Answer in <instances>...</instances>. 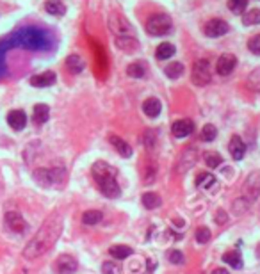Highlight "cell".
<instances>
[{"mask_svg": "<svg viewBox=\"0 0 260 274\" xmlns=\"http://www.w3.org/2000/svg\"><path fill=\"white\" fill-rule=\"evenodd\" d=\"M248 48H250L253 54L260 55V34L253 36V38L248 41Z\"/></svg>", "mask_w": 260, "mask_h": 274, "instance_id": "cell-38", "label": "cell"}, {"mask_svg": "<svg viewBox=\"0 0 260 274\" xmlns=\"http://www.w3.org/2000/svg\"><path fill=\"white\" fill-rule=\"evenodd\" d=\"M216 183V176L211 175V173H200V175L196 176V185L200 187V189H209V187H212Z\"/></svg>", "mask_w": 260, "mask_h": 274, "instance_id": "cell-27", "label": "cell"}, {"mask_svg": "<svg viewBox=\"0 0 260 274\" xmlns=\"http://www.w3.org/2000/svg\"><path fill=\"white\" fill-rule=\"evenodd\" d=\"M216 136H217V128L214 127V125H205L203 127V130H201V141H205V142H211V141H214L216 139Z\"/></svg>", "mask_w": 260, "mask_h": 274, "instance_id": "cell-33", "label": "cell"}, {"mask_svg": "<svg viewBox=\"0 0 260 274\" xmlns=\"http://www.w3.org/2000/svg\"><path fill=\"white\" fill-rule=\"evenodd\" d=\"M161 203H162V200L155 192H144V194H142V205L146 206V208H150V210L161 206Z\"/></svg>", "mask_w": 260, "mask_h": 274, "instance_id": "cell-26", "label": "cell"}, {"mask_svg": "<svg viewBox=\"0 0 260 274\" xmlns=\"http://www.w3.org/2000/svg\"><path fill=\"white\" fill-rule=\"evenodd\" d=\"M109 141H111V144H113L116 150L119 152V155L125 157V159H128V157L132 155V148H130V144H127V142L123 141L121 137L118 136H111L109 137Z\"/></svg>", "mask_w": 260, "mask_h": 274, "instance_id": "cell-20", "label": "cell"}, {"mask_svg": "<svg viewBox=\"0 0 260 274\" xmlns=\"http://www.w3.org/2000/svg\"><path fill=\"white\" fill-rule=\"evenodd\" d=\"M100 221H102V212L100 210H88L82 214V223L88 226H93V225H98Z\"/></svg>", "mask_w": 260, "mask_h": 274, "instance_id": "cell-28", "label": "cell"}, {"mask_svg": "<svg viewBox=\"0 0 260 274\" xmlns=\"http://www.w3.org/2000/svg\"><path fill=\"white\" fill-rule=\"evenodd\" d=\"M212 274H230L226 269H223V267H219V269H214V273Z\"/></svg>", "mask_w": 260, "mask_h": 274, "instance_id": "cell-43", "label": "cell"}, {"mask_svg": "<svg viewBox=\"0 0 260 274\" xmlns=\"http://www.w3.org/2000/svg\"><path fill=\"white\" fill-rule=\"evenodd\" d=\"M50 117V109L48 105H45V103H38L34 105V114H32V121L36 125H43V123L48 121Z\"/></svg>", "mask_w": 260, "mask_h": 274, "instance_id": "cell-19", "label": "cell"}, {"mask_svg": "<svg viewBox=\"0 0 260 274\" xmlns=\"http://www.w3.org/2000/svg\"><path fill=\"white\" fill-rule=\"evenodd\" d=\"M63 215L54 212L52 215H48L45 223L41 225V228L34 233V237L29 240V244L25 246L24 256L27 260L40 258L41 254H45L47 251H50L54 248V244L57 242V239L63 233Z\"/></svg>", "mask_w": 260, "mask_h": 274, "instance_id": "cell-1", "label": "cell"}, {"mask_svg": "<svg viewBox=\"0 0 260 274\" xmlns=\"http://www.w3.org/2000/svg\"><path fill=\"white\" fill-rule=\"evenodd\" d=\"M109 27L114 34L118 36H132V27L128 23V20L119 13H113L109 16Z\"/></svg>", "mask_w": 260, "mask_h": 274, "instance_id": "cell-7", "label": "cell"}, {"mask_svg": "<svg viewBox=\"0 0 260 274\" xmlns=\"http://www.w3.org/2000/svg\"><path fill=\"white\" fill-rule=\"evenodd\" d=\"M228 152H230L232 159H236V160H240L246 153V144L244 141L240 139L239 136H234L230 139V144H228Z\"/></svg>", "mask_w": 260, "mask_h": 274, "instance_id": "cell-14", "label": "cell"}, {"mask_svg": "<svg viewBox=\"0 0 260 274\" xmlns=\"http://www.w3.org/2000/svg\"><path fill=\"white\" fill-rule=\"evenodd\" d=\"M30 84L34 88H48V86L55 84V73L54 71H45L41 75H34V77H30Z\"/></svg>", "mask_w": 260, "mask_h": 274, "instance_id": "cell-16", "label": "cell"}, {"mask_svg": "<svg viewBox=\"0 0 260 274\" xmlns=\"http://www.w3.org/2000/svg\"><path fill=\"white\" fill-rule=\"evenodd\" d=\"M242 23L246 27L260 23V9H250L248 13H242Z\"/></svg>", "mask_w": 260, "mask_h": 274, "instance_id": "cell-30", "label": "cell"}, {"mask_svg": "<svg viewBox=\"0 0 260 274\" xmlns=\"http://www.w3.org/2000/svg\"><path fill=\"white\" fill-rule=\"evenodd\" d=\"M102 273L103 274H114L116 273V265H114L113 262H105V264L102 265Z\"/></svg>", "mask_w": 260, "mask_h": 274, "instance_id": "cell-41", "label": "cell"}, {"mask_svg": "<svg viewBox=\"0 0 260 274\" xmlns=\"http://www.w3.org/2000/svg\"><path fill=\"white\" fill-rule=\"evenodd\" d=\"M228 30H230V25L221 18L209 20V22L205 23V27H203V32H205V36H209V38H219V36H225Z\"/></svg>", "mask_w": 260, "mask_h": 274, "instance_id": "cell-8", "label": "cell"}, {"mask_svg": "<svg viewBox=\"0 0 260 274\" xmlns=\"http://www.w3.org/2000/svg\"><path fill=\"white\" fill-rule=\"evenodd\" d=\"M237 66V57L232 54H223L219 59H217V64H216V71L223 77H228V75L236 69Z\"/></svg>", "mask_w": 260, "mask_h": 274, "instance_id": "cell-11", "label": "cell"}, {"mask_svg": "<svg viewBox=\"0 0 260 274\" xmlns=\"http://www.w3.org/2000/svg\"><path fill=\"white\" fill-rule=\"evenodd\" d=\"M196 148H189V150H186L184 152V155H182L180 159V164H178V171L180 173H186L187 169H191L194 164H196Z\"/></svg>", "mask_w": 260, "mask_h": 274, "instance_id": "cell-15", "label": "cell"}, {"mask_svg": "<svg viewBox=\"0 0 260 274\" xmlns=\"http://www.w3.org/2000/svg\"><path fill=\"white\" fill-rule=\"evenodd\" d=\"M248 206H250V201L248 200H244V198H239V200L234 203V210L237 212V214H242V212H246L248 210Z\"/></svg>", "mask_w": 260, "mask_h": 274, "instance_id": "cell-37", "label": "cell"}, {"mask_svg": "<svg viewBox=\"0 0 260 274\" xmlns=\"http://www.w3.org/2000/svg\"><path fill=\"white\" fill-rule=\"evenodd\" d=\"M260 196V171H253L248 175L242 185V198L251 201H257Z\"/></svg>", "mask_w": 260, "mask_h": 274, "instance_id": "cell-6", "label": "cell"}, {"mask_svg": "<svg viewBox=\"0 0 260 274\" xmlns=\"http://www.w3.org/2000/svg\"><path fill=\"white\" fill-rule=\"evenodd\" d=\"M223 260H225L226 264L234 267V269H242V258H240L239 251H228V253L223 254Z\"/></svg>", "mask_w": 260, "mask_h": 274, "instance_id": "cell-24", "label": "cell"}, {"mask_svg": "<svg viewBox=\"0 0 260 274\" xmlns=\"http://www.w3.org/2000/svg\"><path fill=\"white\" fill-rule=\"evenodd\" d=\"M248 86H250V89H253V91H260V68L255 69V71L248 77Z\"/></svg>", "mask_w": 260, "mask_h": 274, "instance_id": "cell-35", "label": "cell"}, {"mask_svg": "<svg viewBox=\"0 0 260 274\" xmlns=\"http://www.w3.org/2000/svg\"><path fill=\"white\" fill-rule=\"evenodd\" d=\"M91 173H93V178L98 183V189L103 196L107 198H118L121 194V189H119V183L116 180V169L113 166H109L107 162H95L93 167H91Z\"/></svg>", "mask_w": 260, "mask_h": 274, "instance_id": "cell-2", "label": "cell"}, {"mask_svg": "<svg viewBox=\"0 0 260 274\" xmlns=\"http://www.w3.org/2000/svg\"><path fill=\"white\" fill-rule=\"evenodd\" d=\"M162 111L161 100L159 98H148L146 102L142 103V113L146 114L148 117H157Z\"/></svg>", "mask_w": 260, "mask_h": 274, "instance_id": "cell-18", "label": "cell"}, {"mask_svg": "<svg viewBox=\"0 0 260 274\" xmlns=\"http://www.w3.org/2000/svg\"><path fill=\"white\" fill-rule=\"evenodd\" d=\"M66 68H68L71 73H80V71L86 68V63H84V59L80 57V55L71 54L66 59Z\"/></svg>", "mask_w": 260, "mask_h": 274, "instance_id": "cell-21", "label": "cell"}, {"mask_svg": "<svg viewBox=\"0 0 260 274\" xmlns=\"http://www.w3.org/2000/svg\"><path fill=\"white\" fill-rule=\"evenodd\" d=\"M144 144H146V148H153V144H155V132L153 130L144 132Z\"/></svg>", "mask_w": 260, "mask_h": 274, "instance_id": "cell-40", "label": "cell"}, {"mask_svg": "<svg viewBox=\"0 0 260 274\" xmlns=\"http://www.w3.org/2000/svg\"><path fill=\"white\" fill-rule=\"evenodd\" d=\"M257 254H259V258H260V244H259V248H257Z\"/></svg>", "mask_w": 260, "mask_h": 274, "instance_id": "cell-44", "label": "cell"}, {"mask_svg": "<svg viewBox=\"0 0 260 274\" xmlns=\"http://www.w3.org/2000/svg\"><path fill=\"white\" fill-rule=\"evenodd\" d=\"M32 176L41 185H52V183L63 182L66 171H64V167H40V169H36Z\"/></svg>", "mask_w": 260, "mask_h": 274, "instance_id": "cell-4", "label": "cell"}, {"mask_svg": "<svg viewBox=\"0 0 260 274\" xmlns=\"http://www.w3.org/2000/svg\"><path fill=\"white\" fill-rule=\"evenodd\" d=\"M192 130H194V125H192L191 119H178V121L173 123V127H171L173 136L178 137V139H184V137L191 136Z\"/></svg>", "mask_w": 260, "mask_h": 274, "instance_id": "cell-12", "label": "cell"}, {"mask_svg": "<svg viewBox=\"0 0 260 274\" xmlns=\"http://www.w3.org/2000/svg\"><path fill=\"white\" fill-rule=\"evenodd\" d=\"M191 78H192V82L196 84V86H200V88L211 84V80H212L211 63H209L207 59H198L196 63H194V66H192Z\"/></svg>", "mask_w": 260, "mask_h": 274, "instance_id": "cell-5", "label": "cell"}, {"mask_svg": "<svg viewBox=\"0 0 260 274\" xmlns=\"http://www.w3.org/2000/svg\"><path fill=\"white\" fill-rule=\"evenodd\" d=\"M246 7H248V0H228V9L236 15L246 13Z\"/></svg>", "mask_w": 260, "mask_h": 274, "instance_id": "cell-31", "label": "cell"}, {"mask_svg": "<svg viewBox=\"0 0 260 274\" xmlns=\"http://www.w3.org/2000/svg\"><path fill=\"white\" fill-rule=\"evenodd\" d=\"M45 9H47V13H50V15L54 16H63L66 13V7H64V4L61 0H48L45 4Z\"/></svg>", "mask_w": 260, "mask_h": 274, "instance_id": "cell-22", "label": "cell"}, {"mask_svg": "<svg viewBox=\"0 0 260 274\" xmlns=\"http://www.w3.org/2000/svg\"><path fill=\"white\" fill-rule=\"evenodd\" d=\"M164 73L167 75L169 78H178L182 77V73H184V64L182 63H171V64H167L166 68H164Z\"/></svg>", "mask_w": 260, "mask_h": 274, "instance_id": "cell-29", "label": "cell"}, {"mask_svg": "<svg viewBox=\"0 0 260 274\" xmlns=\"http://www.w3.org/2000/svg\"><path fill=\"white\" fill-rule=\"evenodd\" d=\"M109 254L116 260H125L132 254V248H128V246H113L109 250Z\"/></svg>", "mask_w": 260, "mask_h": 274, "instance_id": "cell-25", "label": "cell"}, {"mask_svg": "<svg viewBox=\"0 0 260 274\" xmlns=\"http://www.w3.org/2000/svg\"><path fill=\"white\" fill-rule=\"evenodd\" d=\"M216 221H217V223H225V221H226V214H225V210H219V212H217Z\"/></svg>", "mask_w": 260, "mask_h": 274, "instance_id": "cell-42", "label": "cell"}, {"mask_svg": "<svg viewBox=\"0 0 260 274\" xmlns=\"http://www.w3.org/2000/svg\"><path fill=\"white\" fill-rule=\"evenodd\" d=\"M211 230L209 228H205V226H200L196 230V240L200 242V244H207L209 240H211Z\"/></svg>", "mask_w": 260, "mask_h": 274, "instance_id": "cell-34", "label": "cell"}, {"mask_svg": "<svg viewBox=\"0 0 260 274\" xmlns=\"http://www.w3.org/2000/svg\"><path fill=\"white\" fill-rule=\"evenodd\" d=\"M127 75L132 78H141L144 77V66L141 63H132L127 66Z\"/></svg>", "mask_w": 260, "mask_h": 274, "instance_id": "cell-32", "label": "cell"}, {"mask_svg": "<svg viewBox=\"0 0 260 274\" xmlns=\"http://www.w3.org/2000/svg\"><path fill=\"white\" fill-rule=\"evenodd\" d=\"M4 223H5V226H7L11 231H15V233H24L25 228H27V223H25V219L22 217L20 212H16V210L5 212Z\"/></svg>", "mask_w": 260, "mask_h": 274, "instance_id": "cell-10", "label": "cell"}, {"mask_svg": "<svg viewBox=\"0 0 260 274\" xmlns=\"http://www.w3.org/2000/svg\"><path fill=\"white\" fill-rule=\"evenodd\" d=\"M116 46L123 52H134L139 48V41L134 36H118L116 38Z\"/></svg>", "mask_w": 260, "mask_h": 274, "instance_id": "cell-17", "label": "cell"}, {"mask_svg": "<svg viewBox=\"0 0 260 274\" xmlns=\"http://www.w3.org/2000/svg\"><path fill=\"white\" fill-rule=\"evenodd\" d=\"M77 267H79V264H77L75 256H71V254H61L54 264V269L57 274H73L77 271Z\"/></svg>", "mask_w": 260, "mask_h": 274, "instance_id": "cell-9", "label": "cell"}, {"mask_svg": "<svg viewBox=\"0 0 260 274\" xmlns=\"http://www.w3.org/2000/svg\"><path fill=\"white\" fill-rule=\"evenodd\" d=\"M7 125H9L13 130H16V132L24 130L25 125H27V116H25L24 111H11V113L7 114Z\"/></svg>", "mask_w": 260, "mask_h": 274, "instance_id": "cell-13", "label": "cell"}, {"mask_svg": "<svg viewBox=\"0 0 260 274\" xmlns=\"http://www.w3.org/2000/svg\"><path fill=\"white\" fill-rule=\"evenodd\" d=\"M205 162H207V166L211 167V169H214V167H217L221 162H223V159H221V155H217V153H207Z\"/></svg>", "mask_w": 260, "mask_h": 274, "instance_id": "cell-36", "label": "cell"}, {"mask_svg": "<svg viewBox=\"0 0 260 274\" xmlns=\"http://www.w3.org/2000/svg\"><path fill=\"white\" fill-rule=\"evenodd\" d=\"M167 260H169L171 264H182V262H184V254L178 250H171L167 253Z\"/></svg>", "mask_w": 260, "mask_h": 274, "instance_id": "cell-39", "label": "cell"}, {"mask_svg": "<svg viewBox=\"0 0 260 274\" xmlns=\"http://www.w3.org/2000/svg\"><path fill=\"white\" fill-rule=\"evenodd\" d=\"M173 22L171 18L164 13H155L148 18L146 22V32L150 36H166L171 32Z\"/></svg>", "mask_w": 260, "mask_h": 274, "instance_id": "cell-3", "label": "cell"}, {"mask_svg": "<svg viewBox=\"0 0 260 274\" xmlns=\"http://www.w3.org/2000/svg\"><path fill=\"white\" fill-rule=\"evenodd\" d=\"M171 55H175V46H173L171 43H162L157 46V50H155V57L159 59V61H166V59H169Z\"/></svg>", "mask_w": 260, "mask_h": 274, "instance_id": "cell-23", "label": "cell"}]
</instances>
